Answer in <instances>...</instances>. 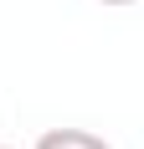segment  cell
Listing matches in <instances>:
<instances>
[{
    "mask_svg": "<svg viewBox=\"0 0 144 149\" xmlns=\"http://www.w3.org/2000/svg\"><path fill=\"white\" fill-rule=\"evenodd\" d=\"M36 149H113V144L98 139V134H87V129H46L36 139Z\"/></svg>",
    "mask_w": 144,
    "mask_h": 149,
    "instance_id": "1",
    "label": "cell"
},
{
    "mask_svg": "<svg viewBox=\"0 0 144 149\" xmlns=\"http://www.w3.org/2000/svg\"><path fill=\"white\" fill-rule=\"evenodd\" d=\"M103 5H134V0H103Z\"/></svg>",
    "mask_w": 144,
    "mask_h": 149,
    "instance_id": "2",
    "label": "cell"
},
{
    "mask_svg": "<svg viewBox=\"0 0 144 149\" xmlns=\"http://www.w3.org/2000/svg\"><path fill=\"white\" fill-rule=\"evenodd\" d=\"M0 149H10V144H0Z\"/></svg>",
    "mask_w": 144,
    "mask_h": 149,
    "instance_id": "3",
    "label": "cell"
}]
</instances>
